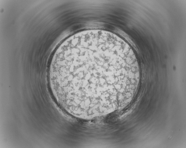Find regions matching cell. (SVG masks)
Masks as SVG:
<instances>
[{
    "mask_svg": "<svg viewBox=\"0 0 186 148\" xmlns=\"http://www.w3.org/2000/svg\"><path fill=\"white\" fill-rule=\"evenodd\" d=\"M48 76L62 107L73 116L92 119L127 106L140 72L136 56L121 41L88 32L71 38L55 51Z\"/></svg>",
    "mask_w": 186,
    "mask_h": 148,
    "instance_id": "1",
    "label": "cell"
}]
</instances>
